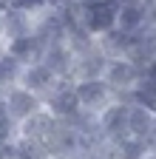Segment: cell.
Masks as SVG:
<instances>
[{"label": "cell", "mask_w": 156, "mask_h": 159, "mask_svg": "<svg viewBox=\"0 0 156 159\" xmlns=\"http://www.w3.org/2000/svg\"><path fill=\"white\" fill-rule=\"evenodd\" d=\"M34 17L31 11H20V9H6V43L11 40H20V37H29L34 34Z\"/></svg>", "instance_id": "cell-11"}, {"label": "cell", "mask_w": 156, "mask_h": 159, "mask_svg": "<svg viewBox=\"0 0 156 159\" xmlns=\"http://www.w3.org/2000/svg\"><path fill=\"white\" fill-rule=\"evenodd\" d=\"M108 54L102 51V46H100V40L91 46V48H85V51H80L74 57V74H71V80H88V77H102L105 74V66H108Z\"/></svg>", "instance_id": "cell-8"}, {"label": "cell", "mask_w": 156, "mask_h": 159, "mask_svg": "<svg viewBox=\"0 0 156 159\" xmlns=\"http://www.w3.org/2000/svg\"><path fill=\"white\" fill-rule=\"evenodd\" d=\"M131 102H139V105L156 111V77H150V74L139 77V83H136L133 91H131Z\"/></svg>", "instance_id": "cell-17"}, {"label": "cell", "mask_w": 156, "mask_h": 159, "mask_svg": "<svg viewBox=\"0 0 156 159\" xmlns=\"http://www.w3.org/2000/svg\"><path fill=\"white\" fill-rule=\"evenodd\" d=\"M80 97H77V88H74V80H63L48 97H46V111L57 119H74L80 114Z\"/></svg>", "instance_id": "cell-5"}, {"label": "cell", "mask_w": 156, "mask_h": 159, "mask_svg": "<svg viewBox=\"0 0 156 159\" xmlns=\"http://www.w3.org/2000/svg\"><path fill=\"white\" fill-rule=\"evenodd\" d=\"M46 6H48L46 0H9V9H20V11H31V14L43 11Z\"/></svg>", "instance_id": "cell-20"}, {"label": "cell", "mask_w": 156, "mask_h": 159, "mask_svg": "<svg viewBox=\"0 0 156 159\" xmlns=\"http://www.w3.org/2000/svg\"><path fill=\"white\" fill-rule=\"evenodd\" d=\"M54 122H57V116H51L46 108H40L37 114H31L29 119H23L20 125H17V134L20 136H31V139H43L48 136V131L54 128Z\"/></svg>", "instance_id": "cell-12"}, {"label": "cell", "mask_w": 156, "mask_h": 159, "mask_svg": "<svg viewBox=\"0 0 156 159\" xmlns=\"http://www.w3.org/2000/svg\"><path fill=\"white\" fill-rule=\"evenodd\" d=\"M145 26L156 29V0H153V3H145Z\"/></svg>", "instance_id": "cell-21"}, {"label": "cell", "mask_w": 156, "mask_h": 159, "mask_svg": "<svg viewBox=\"0 0 156 159\" xmlns=\"http://www.w3.org/2000/svg\"><path fill=\"white\" fill-rule=\"evenodd\" d=\"M65 77H57L43 60H37V63H29L23 68V77H20V85H26L29 91H34L37 97H43V102H46V97L63 83Z\"/></svg>", "instance_id": "cell-7"}, {"label": "cell", "mask_w": 156, "mask_h": 159, "mask_svg": "<svg viewBox=\"0 0 156 159\" xmlns=\"http://www.w3.org/2000/svg\"><path fill=\"white\" fill-rule=\"evenodd\" d=\"M74 51L68 48V43L63 40V43H51V46H46V51H43V63L57 74V77H65V80H71V74H74Z\"/></svg>", "instance_id": "cell-9"}, {"label": "cell", "mask_w": 156, "mask_h": 159, "mask_svg": "<svg viewBox=\"0 0 156 159\" xmlns=\"http://www.w3.org/2000/svg\"><path fill=\"white\" fill-rule=\"evenodd\" d=\"M111 145H114V151H116V159H142V156L150 151L145 139L133 136V134L116 139V142H111Z\"/></svg>", "instance_id": "cell-16"}, {"label": "cell", "mask_w": 156, "mask_h": 159, "mask_svg": "<svg viewBox=\"0 0 156 159\" xmlns=\"http://www.w3.org/2000/svg\"><path fill=\"white\" fill-rule=\"evenodd\" d=\"M153 128H156V111H153V108H145V105H139V102H131V114H128V134L145 139Z\"/></svg>", "instance_id": "cell-13"}, {"label": "cell", "mask_w": 156, "mask_h": 159, "mask_svg": "<svg viewBox=\"0 0 156 159\" xmlns=\"http://www.w3.org/2000/svg\"><path fill=\"white\" fill-rule=\"evenodd\" d=\"M6 37V11H0V40H3ZM3 43H6V40H3Z\"/></svg>", "instance_id": "cell-22"}, {"label": "cell", "mask_w": 156, "mask_h": 159, "mask_svg": "<svg viewBox=\"0 0 156 159\" xmlns=\"http://www.w3.org/2000/svg\"><path fill=\"white\" fill-rule=\"evenodd\" d=\"M6 51H9V54H14L23 66H29V63H37V60H43L46 43H43L37 34H29V37H20V40H11V43H6Z\"/></svg>", "instance_id": "cell-10"}, {"label": "cell", "mask_w": 156, "mask_h": 159, "mask_svg": "<svg viewBox=\"0 0 156 159\" xmlns=\"http://www.w3.org/2000/svg\"><path fill=\"white\" fill-rule=\"evenodd\" d=\"M0 54H6V43H3V40H0Z\"/></svg>", "instance_id": "cell-24"}, {"label": "cell", "mask_w": 156, "mask_h": 159, "mask_svg": "<svg viewBox=\"0 0 156 159\" xmlns=\"http://www.w3.org/2000/svg\"><path fill=\"white\" fill-rule=\"evenodd\" d=\"M96 40H100V46H102V51H105L108 57H122V54H128V48H131V43H133V31H125V29L116 26V29L100 34Z\"/></svg>", "instance_id": "cell-14"}, {"label": "cell", "mask_w": 156, "mask_h": 159, "mask_svg": "<svg viewBox=\"0 0 156 159\" xmlns=\"http://www.w3.org/2000/svg\"><path fill=\"white\" fill-rule=\"evenodd\" d=\"M116 20H119V0H96V3H88L82 11V26L94 37L116 29Z\"/></svg>", "instance_id": "cell-3"}, {"label": "cell", "mask_w": 156, "mask_h": 159, "mask_svg": "<svg viewBox=\"0 0 156 159\" xmlns=\"http://www.w3.org/2000/svg\"><path fill=\"white\" fill-rule=\"evenodd\" d=\"M116 26L125 31H139L145 26V3L142 0H128V3H119V20Z\"/></svg>", "instance_id": "cell-15"}, {"label": "cell", "mask_w": 156, "mask_h": 159, "mask_svg": "<svg viewBox=\"0 0 156 159\" xmlns=\"http://www.w3.org/2000/svg\"><path fill=\"white\" fill-rule=\"evenodd\" d=\"M142 159H156V148H150V151H148V153H145Z\"/></svg>", "instance_id": "cell-23"}, {"label": "cell", "mask_w": 156, "mask_h": 159, "mask_svg": "<svg viewBox=\"0 0 156 159\" xmlns=\"http://www.w3.org/2000/svg\"><path fill=\"white\" fill-rule=\"evenodd\" d=\"M17 139V122L11 116H0V148Z\"/></svg>", "instance_id": "cell-19"}, {"label": "cell", "mask_w": 156, "mask_h": 159, "mask_svg": "<svg viewBox=\"0 0 156 159\" xmlns=\"http://www.w3.org/2000/svg\"><path fill=\"white\" fill-rule=\"evenodd\" d=\"M3 102H6L9 116L14 119L17 125H20L23 119H29L31 114H37L40 108H46L43 97H37L34 91H29V88L20 85V83H14V85H9V88L3 91Z\"/></svg>", "instance_id": "cell-2"}, {"label": "cell", "mask_w": 156, "mask_h": 159, "mask_svg": "<svg viewBox=\"0 0 156 159\" xmlns=\"http://www.w3.org/2000/svg\"><path fill=\"white\" fill-rule=\"evenodd\" d=\"M23 63L17 60L14 54H0V88H9L14 83H20V77H23Z\"/></svg>", "instance_id": "cell-18"}, {"label": "cell", "mask_w": 156, "mask_h": 159, "mask_svg": "<svg viewBox=\"0 0 156 159\" xmlns=\"http://www.w3.org/2000/svg\"><path fill=\"white\" fill-rule=\"evenodd\" d=\"M139 77H142V68L125 54L122 57H111L108 66H105V74H102V80L114 88V94L119 99H125V102H131V91L139 83Z\"/></svg>", "instance_id": "cell-1"}, {"label": "cell", "mask_w": 156, "mask_h": 159, "mask_svg": "<svg viewBox=\"0 0 156 159\" xmlns=\"http://www.w3.org/2000/svg\"><path fill=\"white\" fill-rule=\"evenodd\" d=\"M74 88H77V97H80V105L88 108V111H96L100 114L111 99L116 97L114 88L105 83L102 77H88V80H74Z\"/></svg>", "instance_id": "cell-6"}, {"label": "cell", "mask_w": 156, "mask_h": 159, "mask_svg": "<svg viewBox=\"0 0 156 159\" xmlns=\"http://www.w3.org/2000/svg\"><path fill=\"white\" fill-rule=\"evenodd\" d=\"M128 114H131V102H125L119 97H114L100 111V128H102L108 142H116V139L128 136Z\"/></svg>", "instance_id": "cell-4"}]
</instances>
